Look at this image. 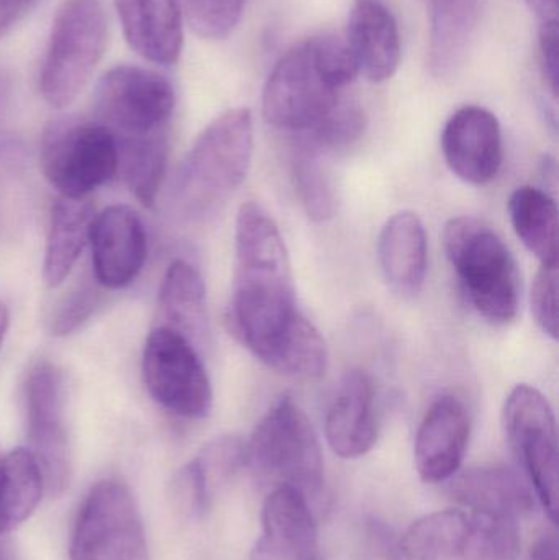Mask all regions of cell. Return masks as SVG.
Returning <instances> with one entry per match:
<instances>
[{
	"label": "cell",
	"instance_id": "83f0119b",
	"mask_svg": "<svg viewBox=\"0 0 559 560\" xmlns=\"http://www.w3.org/2000/svg\"><path fill=\"white\" fill-rule=\"evenodd\" d=\"M117 148L118 170L128 189L144 207H153L166 174L170 133L121 141Z\"/></svg>",
	"mask_w": 559,
	"mask_h": 560
},
{
	"label": "cell",
	"instance_id": "d4e9b609",
	"mask_svg": "<svg viewBox=\"0 0 559 560\" xmlns=\"http://www.w3.org/2000/svg\"><path fill=\"white\" fill-rule=\"evenodd\" d=\"M95 212L88 197H59L53 206L46 238L43 278L49 289H58L78 265L85 245H89Z\"/></svg>",
	"mask_w": 559,
	"mask_h": 560
},
{
	"label": "cell",
	"instance_id": "277c9868",
	"mask_svg": "<svg viewBox=\"0 0 559 560\" xmlns=\"http://www.w3.org/2000/svg\"><path fill=\"white\" fill-rule=\"evenodd\" d=\"M246 466L259 480L317 499L324 489V457L314 424L291 397L266 411L246 443Z\"/></svg>",
	"mask_w": 559,
	"mask_h": 560
},
{
	"label": "cell",
	"instance_id": "8d00e7d4",
	"mask_svg": "<svg viewBox=\"0 0 559 560\" xmlns=\"http://www.w3.org/2000/svg\"><path fill=\"white\" fill-rule=\"evenodd\" d=\"M541 22L558 20V0H525Z\"/></svg>",
	"mask_w": 559,
	"mask_h": 560
},
{
	"label": "cell",
	"instance_id": "f35d334b",
	"mask_svg": "<svg viewBox=\"0 0 559 560\" xmlns=\"http://www.w3.org/2000/svg\"><path fill=\"white\" fill-rule=\"evenodd\" d=\"M0 560H20L9 535H0Z\"/></svg>",
	"mask_w": 559,
	"mask_h": 560
},
{
	"label": "cell",
	"instance_id": "484cf974",
	"mask_svg": "<svg viewBox=\"0 0 559 560\" xmlns=\"http://www.w3.org/2000/svg\"><path fill=\"white\" fill-rule=\"evenodd\" d=\"M509 215L525 248L541 266H558V207L550 194L524 186L509 199Z\"/></svg>",
	"mask_w": 559,
	"mask_h": 560
},
{
	"label": "cell",
	"instance_id": "6da1fadb",
	"mask_svg": "<svg viewBox=\"0 0 559 560\" xmlns=\"http://www.w3.org/2000/svg\"><path fill=\"white\" fill-rule=\"evenodd\" d=\"M302 318L281 230L265 207L246 202L236 217L233 335L269 368Z\"/></svg>",
	"mask_w": 559,
	"mask_h": 560
},
{
	"label": "cell",
	"instance_id": "ffe728a7",
	"mask_svg": "<svg viewBox=\"0 0 559 560\" xmlns=\"http://www.w3.org/2000/svg\"><path fill=\"white\" fill-rule=\"evenodd\" d=\"M125 39L141 58L173 66L183 51L179 0H115Z\"/></svg>",
	"mask_w": 559,
	"mask_h": 560
},
{
	"label": "cell",
	"instance_id": "f546056e",
	"mask_svg": "<svg viewBox=\"0 0 559 560\" xmlns=\"http://www.w3.org/2000/svg\"><path fill=\"white\" fill-rule=\"evenodd\" d=\"M292 177L305 213L314 222L330 220L337 212V194L325 166V153L299 140L292 160Z\"/></svg>",
	"mask_w": 559,
	"mask_h": 560
},
{
	"label": "cell",
	"instance_id": "4dcf8cb0",
	"mask_svg": "<svg viewBox=\"0 0 559 560\" xmlns=\"http://www.w3.org/2000/svg\"><path fill=\"white\" fill-rule=\"evenodd\" d=\"M107 289L95 280L94 275L85 276L72 283L68 292L56 300L48 315L51 335L68 336L78 331L105 300Z\"/></svg>",
	"mask_w": 559,
	"mask_h": 560
},
{
	"label": "cell",
	"instance_id": "2e32d148",
	"mask_svg": "<svg viewBox=\"0 0 559 560\" xmlns=\"http://www.w3.org/2000/svg\"><path fill=\"white\" fill-rule=\"evenodd\" d=\"M471 436L468 408L455 395L436 398L417 431V472L427 483H442L458 474Z\"/></svg>",
	"mask_w": 559,
	"mask_h": 560
},
{
	"label": "cell",
	"instance_id": "ac0fdd59",
	"mask_svg": "<svg viewBox=\"0 0 559 560\" xmlns=\"http://www.w3.org/2000/svg\"><path fill=\"white\" fill-rule=\"evenodd\" d=\"M325 434L331 451L343 459H358L373 450L377 441L376 405L366 372L354 369L341 377L325 418Z\"/></svg>",
	"mask_w": 559,
	"mask_h": 560
},
{
	"label": "cell",
	"instance_id": "5bb4252c",
	"mask_svg": "<svg viewBox=\"0 0 559 560\" xmlns=\"http://www.w3.org/2000/svg\"><path fill=\"white\" fill-rule=\"evenodd\" d=\"M89 245L92 275L107 290L130 285L147 261L148 242L143 223L127 206H112L94 217Z\"/></svg>",
	"mask_w": 559,
	"mask_h": 560
},
{
	"label": "cell",
	"instance_id": "f1b7e54d",
	"mask_svg": "<svg viewBox=\"0 0 559 560\" xmlns=\"http://www.w3.org/2000/svg\"><path fill=\"white\" fill-rule=\"evenodd\" d=\"M243 466H246V443L238 436L226 434L210 441L187 466L184 476L196 499L209 509L217 490L229 482Z\"/></svg>",
	"mask_w": 559,
	"mask_h": 560
},
{
	"label": "cell",
	"instance_id": "7c38bea8",
	"mask_svg": "<svg viewBox=\"0 0 559 560\" xmlns=\"http://www.w3.org/2000/svg\"><path fill=\"white\" fill-rule=\"evenodd\" d=\"M141 372L151 397L171 413L199 420L212 410V384L199 349L174 329L161 325L151 329Z\"/></svg>",
	"mask_w": 559,
	"mask_h": 560
},
{
	"label": "cell",
	"instance_id": "60d3db41",
	"mask_svg": "<svg viewBox=\"0 0 559 560\" xmlns=\"http://www.w3.org/2000/svg\"><path fill=\"white\" fill-rule=\"evenodd\" d=\"M2 457L3 456H0V467H2Z\"/></svg>",
	"mask_w": 559,
	"mask_h": 560
},
{
	"label": "cell",
	"instance_id": "d6986e66",
	"mask_svg": "<svg viewBox=\"0 0 559 560\" xmlns=\"http://www.w3.org/2000/svg\"><path fill=\"white\" fill-rule=\"evenodd\" d=\"M345 38L358 71L371 82H384L396 74L403 55L399 25L384 0H354Z\"/></svg>",
	"mask_w": 559,
	"mask_h": 560
},
{
	"label": "cell",
	"instance_id": "7402d4cb",
	"mask_svg": "<svg viewBox=\"0 0 559 560\" xmlns=\"http://www.w3.org/2000/svg\"><path fill=\"white\" fill-rule=\"evenodd\" d=\"M452 479V495L475 512L515 520L535 509L531 483L508 467H473Z\"/></svg>",
	"mask_w": 559,
	"mask_h": 560
},
{
	"label": "cell",
	"instance_id": "9c48e42d",
	"mask_svg": "<svg viewBox=\"0 0 559 560\" xmlns=\"http://www.w3.org/2000/svg\"><path fill=\"white\" fill-rule=\"evenodd\" d=\"M176 94L160 72L117 66L102 75L94 92V120L121 141L170 133Z\"/></svg>",
	"mask_w": 559,
	"mask_h": 560
},
{
	"label": "cell",
	"instance_id": "ab89813d",
	"mask_svg": "<svg viewBox=\"0 0 559 560\" xmlns=\"http://www.w3.org/2000/svg\"><path fill=\"white\" fill-rule=\"evenodd\" d=\"M10 313L5 303L0 302V349H2L3 339H5L7 331H9Z\"/></svg>",
	"mask_w": 559,
	"mask_h": 560
},
{
	"label": "cell",
	"instance_id": "ba28073f",
	"mask_svg": "<svg viewBox=\"0 0 559 560\" xmlns=\"http://www.w3.org/2000/svg\"><path fill=\"white\" fill-rule=\"evenodd\" d=\"M39 166L62 197L84 199L117 174V141L98 121L61 118L43 133Z\"/></svg>",
	"mask_w": 559,
	"mask_h": 560
},
{
	"label": "cell",
	"instance_id": "7a4b0ae2",
	"mask_svg": "<svg viewBox=\"0 0 559 560\" xmlns=\"http://www.w3.org/2000/svg\"><path fill=\"white\" fill-rule=\"evenodd\" d=\"M358 74L345 36H311L292 46L269 74L263 91L265 120L295 135L312 130L337 108Z\"/></svg>",
	"mask_w": 559,
	"mask_h": 560
},
{
	"label": "cell",
	"instance_id": "74e56055",
	"mask_svg": "<svg viewBox=\"0 0 559 560\" xmlns=\"http://www.w3.org/2000/svg\"><path fill=\"white\" fill-rule=\"evenodd\" d=\"M10 94H12V78L5 69L0 68V118L9 105Z\"/></svg>",
	"mask_w": 559,
	"mask_h": 560
},
{
	"label": "cell",
	"instance_id": "4316f807",
	"mask_svg": "<svg viewBox=\"0 0 559 560\" xmlns=\"http://www.w3.org/2000/svg\"><path fill=\"white\" fill-rule=\"evenodd\" d=\"M45 493L38 464L26 447L2 457L0 467V535H10L32 516Z\"/></svg>",
	"mask_w": 559,
	"mask_h": 560
},
{
	"label": "cell",
	"instance_id": "836d02e7",
	"mask_svg": "<svg viewBox=\"0 0 559 560\" xmlns=\"http://www.w3.org/2000/svg\"><path fill=\"white\" fill-rule=\"evenodd\" d=\"M538 46H540L541 72L548 88L558 95V74H559V32L558 20L541 22L540 35H538Z\"/></svg>",
	"mask_w": 559,
	"mask_h": 560
},
{
	"label": "cell",
	"instance_id": "e575fe53",
	"mask_svg": "<svg viewBox=\"0 0 559 560\" xmlns=\"http://www.w3.org/2000/svg\"><path fill=\"white\" fill-rule=\"evenodd\" d=\"M38 3L39 0H0V39L22 23Z\"/></svg>",
	"mask_w": 559,
	"mask_h": 560
},
{
	"label": "cell",
	"instance_id": "52a82bcc",
	"mask_svg": "<svg viewBox=\"0 0 559 560\" xmlns=\"http://www.w3.org/2000/svg\"><path fill=\"white\" fill-rule=\"evenodd\" d=\"M407 560H517L515 520L475 510H445L417 520L400 539Z\"/></svg>",
	"mask_w": 559,
	"mask_h": 560
},
{
	"label": "cell",
	"instance_id": "d6a6232c",
	"mask_svg": "<svg viewBox=\"0 0 559 560\" xmlns=\"http://www.w3.org/2000/svg\"><path fill=\"white\" fill-rule=\"evenodd\" d=\"M531 302L541 331L558 339V266H541L535 276Z\"/></svg>",
	"mask_w": 559,
	"mask_h": 560
},
{
	"label": "cell",
	"instance_id": "4fadbf2b",
	"mask_svg": "<svg viewBox=\"0 0 559 560\" xmlns=\"http://www.w3.org/2000/svg\"><path fill=\"white\" fill-rule=\"evenodd\" d=\"M26 450L38 464L49 497L66 492L71 480L68 430H66L65 375L58 365L38 361L23 385Z\"/></svg>",
	"mask_w": 559,
	"mask_h": 560
},
{
	"label": "cell",
	"instance_id": "cb8c5ba5",
	"mask_svg": "<svg viewBox=\"0 0 559 560\" xmlns=\"http://www.w3.org/2000/svg\"><path fill=\"white\" fill-rule=\"evenodd\" d=\"M430 20L429 65L433 74L456 71L478 28L486 0H426Z\"/></svg>",
	"mask_w": 559,
	"mask_h": 560
},
{
	"label": "cell",
	"instance_id": "1f68e13d",
	"mask_svg": "<svg viewBox=\"0 0 559 560\" xmlns=\"http://www.w3.org/2000/svg\"><path fill=\"white\" fill-rule=\"evenodd\" d=\"M245 0H179L190 28L207 39H225L242 19Z\"/></svg>",
	"mask_w": 559,
	"mask_h": 560
},
{
	"label": "cell",
	"instance_id": "8fae6325",
	"mask_svg": "<svg viewBox=\"0 0 559 560\" xmlns=\"http://www.w3.org/2000/svg\"><path fill=\"white\" fill-rule=\"evenodd\" d=\"M505 436L517 456L538 503L557 523L558 431L554 408L532 385H517L505 400Z\"/></svg>",
	"mask_w": 559,
	"mask_h": 560
},
{
	"label": "cell",
	"instance_id": "30bf717a",
	"mask_svg": "<svg viewBox=\"0 0 559 560\" xmlns=\"http://www.w3.org/2000/svg\"><path fill=\"white\" fill-rule=\"evenodd\" d=\"M71 560H150L140 509L125 483L92 487L75 520Z\"/></svg>",
	"mask_w": 559,
	"mask_h": 560
},
{
	"label": "cell",
	"instance_id": "44dd1931",
	"mask_svg": "<svg viewBox=\"0 0 559 560\" xmlns=\"http://www.w3.org/2000/svg\"><path fill=\"white\" fill-rule=\"evenodd\" d=\"M377 259L384 280L397 295L414 296L423 289L429 243L417 213L404 210L387 220L377 240Z\"/></svg>",
	"mask_w": 559,
	"mask_h": 560
},
{
	"label": "cell",
	"instance_id": "9a60e30c",
	"mask_svg": "<svg viewBox=\"0 0 559 560\" xmlns=\"http://www.w3.org/2000/svg\"><path fill=\"white\" fill-rule=\"evenodd\" d=\"M442 151L452 173L471 186H486L502 166V130L488 108L468 105L446 121Z\"/></svg>",
	"mask_w": 559,
	"mask_h": 560
},
{
	"label": "cell",
	"instance_id": "603a6c76",
	"mask_svg": "<svg viewBox=\"0 0 559 560\" xmlns=\"http://www.w3.org/2000/svg\"><path fill=\"white\" fill-rule=\"evenodd\" d=\"M160 319L197 349L209 338V312L202 276L184 259L171 262L160 289Z\"/></svg>",
	"mask_w": 559,
	"mask_h": 560
},
{
	"label": "cell",
	"instance_id": "3957f363",
	"mask_svg": "<svg viewBox=\"0 0 559 560\" xmlns=\"http://www.w3.org/2000/svg\"><path fill=\"white\" fill-rule=\"evenodd\" d=\"M443 245L473 308L492 325L514 322L521 275L501 236L475 217H458L446 223Z\"/></svg>",
	"mask_w": 559,
	"mask_h": 560
},
{
	"label": "cell",
	"instance_id": "e0dca14e",
	"mask_svg": "<svg viewBox=\"0 0 559 560\" xmlns=\"http://www.w3.org/2000/svg\"><path fill=\"white\" fill-rule=\"evenodd\" d=\"M261 522V538L252 560H321L314 513L298 490H272L263 506Z\"/></svg>",
	"mask_w": 559,
	"mask_h": 560
},
{
	"label": "cell",
	"instance_id": "d590c367",
	"mask_svg": "<svg viewBox=\"0 0 559 560\" xmlns=\"http://www.w3.org/2000/svg\"><path fill=\"white\" fill-rule=\"evenodd\" d=\"M531 560H558L557 535L541 536L532 548Z\"/></svg>",
	"mask_w": 559,
	"mask_h": 560
},
{
	"label": "cell",
	"instance_id": "5b68a950",
	"mask_svg": "<svg viewBox=\"0 0 559 560\" xmlns=\"http://www.w3.org/2000/svg\"><path fill=\"white\" fill-rule=\"evenodd\" d=\"M253 156V117L232 108L217 117L194 143L179 177V202L193 215L212 210L238 189Z\"/></svg>",
	"mask_w": 559,
	"mask_h": 560
},
{
	"label": "cell",
	"instance_id": "8992f818",
	"mask_svg": "<svg viewBox=\"0 0 559 560\" xmlns=\"http://www.w3.org/2000/svg\"><path fill=\"white\" fill-rule=\"evenodd\" d=\"M107 36L102 0H62L39 72V92L46 104L66 108L79 97L104 58Z\"/></svg>",
	"mask_w": 559,
	"mask_h": 560
}]
</instances>
